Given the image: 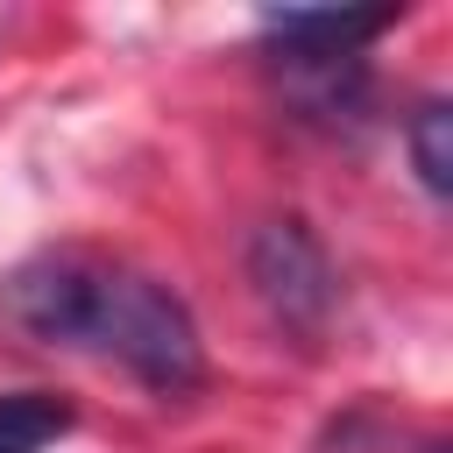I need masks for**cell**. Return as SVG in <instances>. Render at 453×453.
Here are the masks:
<instances>
[{"instance_id": "1", "label": "cell", "mask_w": 453, "mask_h": 453, "mask_svg": "<svg viewBox=\"0 0 453 453\" xmlns=\"http://www.w3.org/2000/svg\"><path fill=\"white\" fill-rule=\"evenodd\" d=\"M0 319L42 347L99 354L156 396H184L205 382V354H198V326H191L184 297L92 248L28 255L0 283Z\"/></svg>"}, {"instance_id": "4", "label": "cell", "mask_w": 453, "mask_h": 453, "mask_svg": "<svg viewBox=\"0 0 453 453\" xmlns=\"http://www.w3.org/2000/svg\"><path fill=\"white\" fill-rule=\"evenodd\" d=\"M411 163H418V184L432 191V198H446L453 191V113H446V99H425L418 113H411Z\"/></svg>"}, {"instance_id": "2", "label": "cell", "mask_w": 453, "mask_h": 453, "mask_svg": "<svg viewBox=\"0 0 453 453\" xmlns=\"http://www.w3.org/2000/svg\"><path fill=\"white\" fill-rule=\"evenodd\" d=\"M248 276H255V297L290 326V333H319L326 311H333V262L326 248L311 241L304 219H269L255 241H248Z\"/></svg>"}, {"instance_id": "3", "label": "cell", "mask_w": 453, "mask_h": 453, "mask_svg": "<svg viewBox=\"0 0 453 453\" xmlns=\"http://www.w3.org/2000/svg\"><path fill=\"white\" fill-rule=\"evenodd\" d=\"M71 432V403L57 389H7L0 396V453H50Z\"/></svg>"}]
</instances>
